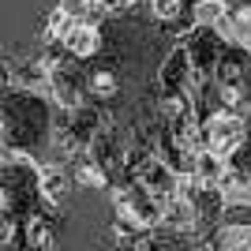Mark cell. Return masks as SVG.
I'll list each match as a JSON object with an SVG mask.
<instances>
[{"label": "cell", "mask_w": 251, "mask_h": 251, "mask_svg": "<svg viewBox=\"0 0 251 251\" xmlns=\"http://www.w3.org/2000/svg\"><path fill=\"white\" fill-rule=\"evenodd\" d=\"M64 49L72 52L75 60H90V56H98V52H101V30H98V23L79 19L72 26V34L64 38Z\"/></svg>", "instance_id": "cell-2"}, {"label": "cell", "mask_w": 251, "mask_h": 251, "mask_svg": "<svg viewBox=\"0 0 251 251\" xmlns=\"http://www.w3.org/2000/svg\"><path fill=\"white\" fill-rule=\"evenodd\" d=\"M221 15H229V4H225V0H199V4L191 8V19L199 23V26H214Z\"/></svg>", "instance_id": "cell-6"}, {"label": "cell", "mask_w": 251, "mask_h": 251, "mask_svg": "<svg viewBox=\"0 0 251 251\" xmlns=\"http://www.w3.org/2000/svg\"><path fill=\"white\" fill-rule=\"evenodd\" d=\"M150 15L157 23H173L184 15V0H150Z\"/></svg>", "instance_id": "cell-8"}, {"label": "cell", "mask_w": 251, "mask_h": 251, "mask_svg": "<svg viewBox=\"0 0 251 251\" xmlns=\"http://www.w3.org/2000/svg\"><path fill=\"white\" fill-rule=\"evenodd\" d=\"M68 188H72V180H68V173H64L60 165H49L42 173V195H45V202L60 206V202L68 199Z\"/></svg>", "instance_id": "cell-3"}, {"label": "cell", "mask_w": 251, "mask_h": 251, "mask_svg": "<svg viewBox=\"0 0 251 251\" xmlns=\"http://www.w3.org/2000/svg\"><path fill=\"white\" fill-rule=\"evenodd\" d=\"M240 49H244V52L251 56V38H248V42H240Z\"/></svg>", "instance_id": "cell-11"}, {"label": "cell", "mask_w": 251, "mask_h": 251, "mask_svg": "<svg viewBox=\"0 0 251 251\" xmlns=\"http://www.w3.org/2000/svg\"><path fill=\"white\" fill-rule=\"evenodd\" d=\"M75 184H83V188H105L109 176H105V169L98 161H83V165L75 169Z\"/></svg>", "instance_id": "cell-7"}, {"label": "cell", "mask_w": 251, "mask_h": 251, "mask_svg": "<svg viewBox=\"0 0 251 251\" xmlns=\"http://www.w3.org/2000/svg\"><path fill=\"white\" fill-rule=\"evenodd\" d=\"M218 251H251V221H232L218 232Z\"/></svg>", "instance_id": "cell-4"}, {"label": "cell", "mask_w": 251, "mask_h": 251, "mask_svg": "<svg viewBox=\"0 0 251 251\" xmlns=\"http://www.w3.org/2000/svg\"><path fill=\"white\" fill-rule=\"evenodd\" d=\"M202 131H206V150L221 157H232L240 154L244 143H248V127L244 120L236 116V109H218V113H210L202 120Z\"/></svg>", "instance_id": "cell-1"}, {"label": "cell", "mask_w": 251, "mask_h": 251, "mask_svg": "<svg viewBox=\"0 0 251 251\" xmlns=\"http://www.w3.org/2000/svg\"><path fill=\"white\" fill-rule=\"evenodd\" d=\"M86 86H90V94H94V98H113L116 94V75L113 72H94Z\"/></svg>", "instance_id": "cell-9"}, {"label": "cell", "mask_w": 251, "mask_h": 251, "mask_svg": "<svg viewBox=\"0 0 251 251\" xmlns=\"http://www.w3.org/2000/svg\"><path fill=\"white\" fill-rule=\"evenodd\" d=\"M75 23H79V19H75L68 8H52L49 19H45V42H64V38L72 34Z\"/></svg>", "instance_id": "cell-5"}, {"label": "cell", "mask_w": 251, "mask_h": 251, "mask_svg": "<svg viewBox=\"0 0 251 251\" xmlns=\"http://www.w3.org/2000/svg\"><path fill=\"white\" fill-rule=\"evenodd\" d=\"M161 113H165V120L188 116V113H191V101H188V94H169L165 101H161Z\"/></svg>", "instance_id": "cell-10"}]
</instances>
